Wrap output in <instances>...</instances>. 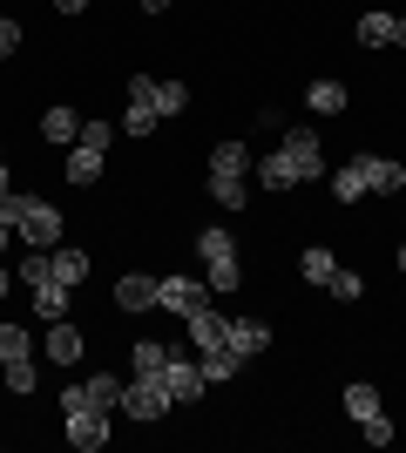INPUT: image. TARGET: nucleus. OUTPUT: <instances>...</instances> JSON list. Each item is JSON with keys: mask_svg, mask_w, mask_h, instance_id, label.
Here are the masks:
<instances>
[{"mask_svg": "<svg viewBox=\"0 0 406 453\" xmlns=\"http://www.w3.org/2000/svg\"><path fill=\"white\" fill-rule=\"evenodd\" d=\"M55 7H61V14H81V7H88V0H55Z\"/></svg>", "mask_w": 406, "mask_h": 453, "instance_id": "36", "label": "nucleus"}, {"mask_svg": "<svg viewBox=\"0 0 406 453\" xmlns=\"http://www.w3.org/2000/svg\"><path fill=\"white\" fill-rule=\"evenodd\" d=\"M116 413L142 419V426H149V419H163V413H170V393H163V379H142V372H135L129 386H122V399H116Z\"/></svg>", "mask_w": 406, "mask_h": 453, "instance_id": "4", "label": "nucleus"}, {"mask_svg": "<svg viewBox=\"0 0 406 453\" xmlns=\"http://www.w3.org/2000/svg\"><path fill=\"white\" fill-rule=\"evenodd\" d=\"M251 170V150H244V142H217L211 150V176H244Z\"/></svg>", "mask_w": 406, "mask_h": 453, "instance_id": "21", "label": "nucleus"}, {"mask_svg": "<svg viewBox=\"0 0 406 453\" xmlns=\"http://www.w3.org/2000/svg\"><path fill=\"white\" fill-rule=\"evenodd\" d=\"M14 48H20V20H0V61L14 55Z\"/></svg>", "mask_w": 406, "mask_h": 453, "instance_id": "35", "label": "nucleus"}, {"mask_svg": "<svg viewBox=\"0 0 406 453\" xmlns=\"http://www.w3.org/2000/svg\"><path fill=\"white\" fill-rule=\"evenodd\" d=\"M156 291H163V278H142V271H129V278H116V304L122 311H149Z\"/></svg>", "mask_w": 406, "mask_h": 453, "instance_id": "13", "label": "nucleus"}, {"mask_svg": "<svg viewBox=\"0 0 406 453\" xmlns=\"http://www.w3.org/2000/svg\"><path fill=\"white\" fill-rule=\"evenodd\" d=\"M27 298H34V319H68V284H61V278L27 284Z\"/></svg>", "mask_w": 406, "mask_h": 453, "instance_id": "15", "label": "nucleus"}, {"mask_svg": "<svg viewBox=\"0 0 406 453\" xmlns=\"http://www.w3.org/2000/svg\"><path fill=\"white\" fill-rule=\"evenodd\" d=\"M305 102H311V115H339L346 109V81H311Z\"/></svg>", "mask_w": 406, "mask_h": 453, "instance_id": "22", "label": "nucleus"}, {"mask_svg": "<svg viewBox=\"0 0 406 453\" xmlns=\"http://www.w3.org/2000/svg\"><path fill=\"white\" fill-rule=\"evenodd\" d=\"M0 217H7V224H14V237H27L34 250H55V244H61V210L41 203V196L0 189Z\"/></svg>", "mask_w": 406, "mask_h": 453, "instance_id": "1", "label": "nucleus"}, {"mask_svg": "<svg viewBox=\"0 0 406 453\" xmlns=\"http://www.w3.org/2000/svg\"><path fill=\"white\" fill-rule=\"evenodd\" d=\"M211 196H217V210H244L251 203V183L244 176H211Z\"/></svg>", "mask_w": 406, "mask_h": 453, "instance_id": "23", "label": "nucleus"}, {"mask_svg": "<svg viewBox=\"0 0 406 453\" xmlns=\"http://www.w3.org/2000/svg\"><path fill=\"white\" fill-rule=\"evenodd\" d=\"M0 379H7V386H14V393H34V386H41L34 359H7V365H0Z\"/></svg>", "mask_w": 406, "mask_h": 453, "instance_id": "30", "label": "nucleus"}, {"mask_svg": "<svg viewBox=\"0 0 406 453\" xmlns=\"http://www.w3.org/2000/svg\"><path fill=\"white\" fill-rule=\"evenodd\" d=\"M305 278H311V284H318V291H326V284H332V278H339V257H332V250H326V244H311V250H305Z\"/></svg>", "mask_w": 406, "mask_h": 453, "instance_id": "25", "label": "nucleus"}, {"mask_svg": "<svg viewBox=\"0 0 406 453\" xmlns=\"http://www.w3.org/2000/svg\"><path fill=\"white\" fill-rule=\"evenodd\" d=\"M298 183H305V176H298V163H291L285 150L257 156V189H271V196H278V189H298Z\"/></svg>", "mask_w": 406, "mask_h": 453, "instance_id": "9", "label": "nucleus"}, {"mask_svg": "<svg viewBox=\"0 0 406 453\" xmlns=\"http://www.w3.org/2000/svg\"><path fill=\"white\" fill-rule=\"evenodd\" d=\"M156 304H163V311H176V319H190V311H203V284L196 278H163V291H156Z\"/></svg>", "mask_w": 406, "mask_h": 453, "instance_id": "7", "label": "nucleus"}, {"mask_svg": "<svg viewBox=\"0 0 406 453\" xmlns=\"http://www.w3.org/2000/svg\"><path fill=\"white\" fill-rule=\"evenodd\" d=\"M170 352H176V345H163V339H135V372H142V379H163Z\"/></svg>", "mask_w": 406, "mask_h": 453, "instance_id": "20", "label": "nucleus"}, {"mask_svg": "<svg viewBox=\"0 0 406 453\" xmlns=\"http://www.w3.org/2000/svg\"><path fill=\"white\" fill-rule=\"evenodd\" d=\"M332 196H339V203H359V196H366V170H359V163H346V170L332 176Z\"/></svg>", "mask_w": 406, "mask_h": 453, "instance_id": "27", "label": "nucleus"}, {"mask_svg": "<svg viewBox=\"0 0 406 453\" xmlns=\"http://www.w3.org/2000/svg\"><path fill=\"white\" fill-rule=\"evenodd\" d=\"M359 426H366V440H372V447H387V440H393V419H387V413H372V419H359Z\"/></svg>", "mask_w": 406, "mask_h": 453, "instance_id": "33", "label": "nucleus"}, {"mask_svg": "<svg viewBox=\"0 0 406 453\" xmlns=\"http://www.w3.org/2000/svg\"><path fill=\"white\" fill-rule=\"evenodd\" d=\"M48 359H55V365H75L81 359V332H75V325L48 319Z\"/></svg>", "mask_w": 406, "mask_h": 453, "instance_id": "17", "label": "nucleus"}, {"mask_svg": "<svg viewBox=\"0 0 406 453\" xmlns=\"http://www.w3.org/2000/svg\"><path fill=\"white\" fill-rule=\"evenodd\" d=\"M326 291H332L339 304H359V298H366V278H359V271H339V278H332Z\"/></svg>", "mask_w": 406, "mask_h": 453, "instance_id": "31", "label": "nucleus"}, {"mask_svg": "<svg viewBox=\"0 0 406 453\" xmlns=\"http://www.w3.org/2000/svg\"><path fill=\"white\" fill-rule=\"evenodd\" d=\"M224 345H231L237 359H257L271 345V325H257V319H231V332H224Z\"/></svg>", "mask_w": 406, "mask_h": 453, "instance_id": "12", "label": "nucleus"}, {"mask_svg": "<svg viewBox=\"0 0 406 453\" xmlns=\"http://www.w3.org/2000/svg\"><path fill=\"white\" fill-rule=\"evenodd\" d=\"M237 365H244V359H237L231 345H224V352H203V386H217V379H237Z\"/></svg>", "mask_w": 406, "mask_h": 453, "instance_id": "28", "label": "nucleus"}, {"mask_svg": "<svg viewBox=\"0 0 406 453\" xmlns=\"http://www.w3.org/2000/svg\"><path fill=\"white\" fill-rule=\"evenodd\" d=\"M81 393H88V406H102V413H116V399H122V379L96 372V379H81Z\"/></svg>", "mask_w": 406, "mask_h": 453, "instance_id": "24", "label": "nucleus"}, {"mask_svg": "<svg viewBox=\"0 0 406 453\" xmlns=\"http://www.w3.org/2000/svg\"><path fill=\"white\" fill-rule=\"evenodd\" d=\"M163 393H170V406L196 399V393H203V365L183 359V352H170V365H163Z\"/></svg>", "mask_w": 406, "mask_h": 453, "instance_id": "6", "label": "nucleus"}, {"mask_svg": "<svg viewBox=\"0 0 406 453\" xmlns=\"http://www.w3.org/2000/svg\"><path fill=\"white\" fill-rule=\"evenodd\" d=\"M48 278H61L68 291H75V284L88 278V257H81L75 244H55V250H48Z\"/></svg>", "mask_w": 406, "mask_h": 453, "instance_id": "16", "label": "nucleus"}, {"mask_svg": "<svg viewBox=\"0 0 406 453\" xmlns=\"http://www.w3.org/2000/svg\"><path fill=\"white\" fill-rule=\"evenodd\" d=\"M149 122H163V115H156L149 102H129V115H122V135H149Z\"/></svg>", "mask_w": 406, "mask_h": 453, "instance_id": "32", "label": "nucleus"}, {"mask_svg": "<svg viewBox=\"0 0 406 453\" xmlns=\"http://www.w3.org/2000/svg\"><path fill=\"white\" fill-rule=\"evenodd\" d=\"M359 41L366 48H406V20L400 14H359Z\"/></svg>", "mask_w": 406, "mask_h": 453, "instance_id": "10", "label": "nucleus"}, {"mask_svg": "<svg viewBox=\"0 0 406 453\" xmlns=\"http://www.w3.org/2000/svg\"><path fill=\"white\" fill-rule=\"evenodd\" d=\"M7 291H14V271H0V298H7Z\"/></svg>", "mask_w": 406, "mask_h": 453, "instance_id": "37", "label": "nucleus"}, {"mask_svg": "<svg viewBox=\"0 0 406 453\" xmlns=\"http://www.w3.org/2000/svg\"><path fill=\"white\" fill-rule=\"evenodd\" d=\"M278 150H285L291 163H298V176H305V183H311L318 170H326V163H318V135H311V129H285V142H278Z\"/></svg>", "mask_w": 406, "mask_h": 453, "instance_id": "11", "label": "nucleus"}, {"mask_svg": "<svg viewBox=\"0 0 406 453\" xmlns=\"http://www.w3.org/2000/svg\"><path fill=\"white\" fill-rule=\"evenodd\" d=\"M400 271H406V244H400Z\"/></svg>", "mask_w": 406, "mask_h": 453, "instance_id": "41", "label": "nucleus"}, {"mask_svg": "<svg viewBox=\"0 0 406 453\" xmlns=\"http://www.w3.org/2000/svg\"><path fill=\"white\" fill-rule=\"evenodd\" d=\"M61 434L75 440L81 453L109 447V413H96V406H75V413H61Z\"/></svg>", "mask_w": 406, "mask_h": 453, "instance_id": "5", "label": "nucleus"}, {"mask_svg": "<svg viewBox=\"0 0 406 453\" xmlns=\"http://www.w3.org/2000/svg\"><path fill=\"white\" fill-rule=\"evenodd\" d=\"M196 257H203V278H211V291H237L244 284V271H237V237L224 224L196 230Z\"/></svg>", "mask_w": 406, "mask_h": 453, "instance_id": "2", "label": "nucleus"}, {"mask_svg": "<svg viewBox=\"0 0 406 453\" xmlns=\"http://www.w3.org/2000/svg\"><path fill=\"white\" fill-rule=\"evenodd\" d=\"M346 413H352V419L387 413V406H379V386H372V379H352V386H346Z\"/></svg>", "mask_w": 406, "mask_h": 453, "instance_id": "19", "label": "nucleus"}, {"mask_svg": "<svg viewBox=\"0 0 406 453\" xmlns=\"http://www.w3.org/2000/svg\"><path fill=\"white\" fill-rule=\"evenodd\" d=\"M142 7H149V14H163V7H170V0H142Z\"/></svg>", "mask_w": 406, "mask_h": 453, "instance_id": "39", "label": "nucleus"}, {"mask_svg": "<svg viewBox=\"0 0 406 453\" xmlns=\"http://www.w3.org/2000/svg\"><path fill=\"white\" fill-rule=\"evenodd\" d=\"M359 170H366V189H379V196H400L406 189V170L387 163V156H359Z\"/></svg>", "mask_w": 406, "mask_h": 453, "instance_id": "14", "label": "nucleus"}, {"mask_svg": "<svg viewBox=\"0 0 406 453\" xmlns=\"http://www.w3.org/2000/svg\"><path fill=\"white\" fill-rule=\"evenodd\" d=\"M109 135H116V129H109L102 115H96V122H81V135L68 142L61 176H68V183H96V176H102V156H109Z\"/></svg>", "mask_w": 406, "mask_h": 453, "instance_id": "3", "label": "nucleus"}, {"mask_svg": "<svg viewBox=\"0 0 406 453\" xmlns=\"http://www.w3.org/2000/svg\"><path fill=\"white\" fill-rule=\"evenodd\" d=\"M41 135L68 150V142H75V135H81V115H75V109H48V115H41Z\"/></svg>", "mask_w": 406, "mask_h": 453, "instance_id": "18", "label": "nucleus"}, {"mask_svg": "<svg viewBox=\"0 0 406 453\" xmlns=\"http://www.w3.org/2000/svg\"><path fill=\"white\" fill-rule=\"evenodd\" d=\"M0 189H7V150H0Z\"/></svg>", "mask_w": 406, "mask_h": 453, "instance_id": "40", "label": "nucleus"}, {"mask_svg": "<svg viewBox=\"0 0 406 453\" xmlns=\"http://www.w3.org/2000/svg\"><path fill=\"white\" fill-rule=\"evenodd\" d=\"M190 109V88L183 81H156V115H183Z\"/></svg>", "mask_w": 406, "mask_h": 453, "instance_id": "29", "label": "nucleus"}, {"mask_svg": "<svg viewBox=\"0 0 406 453\" xmlns=\"http://www.w3.org/2000/svg\"><path fill=\"white\" fill-rule=\"evenodd\" d=\"M129 102H149V109H156V81L149 75H129Z\"/></svg>", "mask_w": 406, "mask_h": 453, "instance_id": "34", "label": "nucleus"}, {"mask_svg": "<svg viewBox=\"0 0 406 453\" xmlns=\"http://www.w3.org/2000/svg\"><path fill=\"white\" fill-rule=\"evenodd\" d=\"M183 332H190L196 352H224V332H231V319H217L211 304H203V311H190V319H183Z\"/></svg>", "mask_w": 406, "mask_h": 453, "instance_id": "8", "label": "nucleus"}, {"mask_svg": "<svg viewBox=\"0 0 406 453\" xmlns=\"http://www.w3.org/2000/svg\"><path fill=\"white\" fill-rule=\"evenodd\" d=\"M7 237H14V224H7V217H0V250H7Z\"/></svg>", "mask_w": 406, "mask_h": 453, "instance_id": "38", "label": "nucleus"}, {"mask_svg": "<svg viewBox=\"0 0 406 453\" xmlns=\"http://www.w3.org/2000/svg\"><path fill=\"white\" fill-rule=\"evenodd\" d=\"M27 352H34V332H27V325H0V365L27 359Z\"/></svg>", "mask_w": 406, "mask_h": 453, "instance_id": "26", "label": "nucleus"}]
</instances>
